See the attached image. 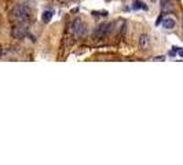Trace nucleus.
Instances as JSON below:
<instances>
[{"mask_svg":"<svg viewBox=\"0 0 183 165\" xmlns=\"http://www.w3.org/2000/svg\"><path fill=\"white\" fill-rule=\"evenodd\" d=\"M30 15V10L26 4H19L15 6L11 11H10V19L14 22L22 23L25 21H28V18Z\"/></svg>","mask_w":183,"mask_h":165,"instance_id":"nucleus-1","label":"nucleus"},{"mask_svg":"<svg viewBox=\"0 0 183 165\" xmlns=\"http://www.w3.org/2000/svg\"><path fill=\"white\" fill-rule=\"evenodd\" d=\"M113 29V23L112 22H105V23H101L99 26L95 28L94 33H92V37L95 40H102L105 39L106 36H109V33L112 32Z\"/></svg>","mask_w":183,"mask_h":165,"instance_id":"nucleus-2","label":"nucleus"},{"mask_svg":"<svg viewBox=\"0 0 183 165\" xmlns=\"http://www.w3.org/2000/svg\"><path fill=\"white\" fill-rule=\"evenodd\" d=\"M69 30H70L73 35H76V36H83V35H85L87 29H85V25L83 23V21L79 19V18H76V19H73V21L70 22V25H69Z\"/></svg>","mask_w":183,"mask_h":165,"instance_id":"nucleus-3","label":"nucleus"},{"mask_svg":"<svg viewBox=\"0 0 183 165\" xmlns=\"http://www.w3.org/2000/svg\"><path fill=\"white\" fill-rule=\"evenodd\" d=\"M26 35H28V30L23 25H17V26H14L11 29V36L15 40H22V39L26 37Z\"/></svg>","mask_w":183,"mask_h":165,"instance_id":"nucleus-4","label":"nucleus"},{"mask_svg":"<svg viewBox=\"0 0 183 165\" xmlns=\"http://www.w3.org/2000/svg\"><path fill=\"white\" fill-rule=\"evenodd\" d=\"M149 43H150V39H149L148 35H142L139 37V47L140 48H146L149 47Z\"/></svg>","mask_w":183,"mask_h":165,"instance_id":"nucleus-5","label":"nucleus"},{"mask_svg":"<svg viewBox=\"0 0 183 165\" xmlns=\"http://www.w3.org/2000/svg\"><path fill=\"white\" fill-rule=\"evenodd\" d=\"M176 22H175V19L172 18H165L164 21H162V26L165 28V29H174Z\"/></svg>","mask_w":183,"mask_h":165,"instance_id":"nucleus-6","label":"nucleus"},{"mask_svg":"<svg viewBox=\"0 0 183 165\" xmlns=\"http://www.w3.org/2000/svg\"><path fill=\"white\" fill-rule=\"evenodd\" d=\"M162 10H164L165 13H171V11H174V6H172L171 1L164 0V1H162Z\"/></svg>","mask_w":183,"mask_h":165,"instance_id":"nucleus-7","label":"nucleus"},{"mask_svg":"<svg viewBox=\"0 0 183 165\" xmlns=\"http://www.w3.org/2000/svg\"><path fill=\"white\" fill-rule=\"evenodd\" d=\"M51 18H52V13H51V11H44V13L41 14V21H43L44 23L50 22Z\"/></svg>","mask_w":183,"mask_h":165,"instance_id":"nucleus-8","label":"nucleus"},{"mask_svg":"<svg viewBox=\"0 0 183 165\" xmlns=\"http://www.w3.org/2000/svg\"><path fill=\"white\" fill-rule=\"evenodd\" d=\"M132 8H135V10H148V6L145 4V3H142V1H139V0H135Z\"/></svg>","mask_w":183,"mask_h":165,"instance_id":"nucleus-9","label":"nucleus"},{"mask_svg":"<svg viewBox=\"0 0 183 165\" xmlns=\"http://www.w3.org/2000/svg\"><path fill=\"white\" fill-rule=\"evenodd\" d=\"M174 52H178L179 55H180V57L183 58V48H176V47H175V48H174Z\"/></svg>","mask_w":183,"mask_h":165,"instance_id":"nucleus-10","label":"nucleus"},{"mask_svg":"<svg viewBox=\"0 0 183 165\" xmlns=\"http://www.w3.org/2000/svg\"><path fill=\"white\" fill-rule=\"evenodd\" d=\"M165 57H154V61H164Z\"/></svg>","mask_w":183,"mask_h":165,"instance_id":"nucleus-11","label":"nucleus"},{"mask_svg":"<svg viewBox=\"0 0 183 165\" xmlns=\"http://www.w3.org/2000/svg\"><path fill=\"white\" fill-rule=\"evenodd\" d=\"M152 1H153V3H154V1H157V0H152Z\"/></svg>","mask_w":183,"mask_h":165,"instance_id":"nucleus-12","label":"nucleus"},{"mask_svg":"<svg viewBox=\"0 0 183 165\" xmlns=\"http://www.w3.org/2000/svg\"><path fill=\"white\" fill-rule=\"evenodd\" d=\"M59 1H65V0H59Z\"/></svg>","mask_w":183,"mask_h":165,"instance_id":"nucleus-13","label":"nucleus"},{"mask_svg":"<svg viewBox=\"0 0 183 165\" xmlns=\"http://www.w3.org/2000/svg\"><path fill=\"white\" fill-rule=\"evenodd\" d=\"M124 1H125V0H124Z\"/></svg>","mask_w":183,"mask_h":165,"instance_id":"nucleus-14","label":"nucleus"}]
</instances>
